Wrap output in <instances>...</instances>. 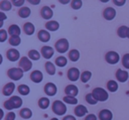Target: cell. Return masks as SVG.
<instances>
[{"instance_id":"obj_43","label":"cell","mask_w":129,"mask_h":120,"mask_svg":"<svg viewBox=\"0 0 129 120\" xmlns=\"http://www.w3.org/2000/svg\"><path fill=\"white\" fill-rule=\"evenodd\" d=\"M12 3H13L15 6H18V7H19V6H23L24 3H25V1H24V0H13Z\"/></svg>"},{"instance_id":"obj_50","label":"cell","mask_w":129,"mask_h":120,"mask_svg":"<svg viewBox=\"0 0 129 120\" xmlns=\"http://www.w3.org/2000/svg\"><path fill=\"white\" fill-rule=\"evenodd\" d=\"M50 120H59L58 118H57V117H53V118H51Z\"/></svg>"},{"instance_id":"obj_5","label":"cell","mask_w":129,"mask_h":120,"mask_svg":"<svg viewBox=\"0 0 129 120\" xmlns=\"http://www.w3.org/2000/svg\"><path fill=\"white\" fill-rule=\"evenodd\" d=\"M23 72H24L20 68H11L8 70L7 75L11 79H13V81H20V79L23 78V75H24Z\"/></svg>"},{"instance_id":"obj_39","label":"cell","mask_w":129,"mask_h":120,"mask_svg":"<svg viewBox=\"0 0 129 120\" xmlns=\"http://www.w3.org/2000/svg\"><path fill=\"white\" fill-rule=\"evenodd\" d=\"M71 6H72V8L74 10H79L82 6V1H81V0H74V1L71 2Z\"/></svg>"},{"instance_id":"obj_28","label":"cell","mask_w":129,"mask_h":120,"mask_svg":"<svg viewBox=\"0 0 129 120\" xmlns=\"http://www.w3.org/2000/svg\"><path fill=\"white\" fill-rule=\"evenodd\" d=\"M38 105L41 109H45L50 106V99L47 97H42L38 102Z\"/></svg>"},{"instance_id":"obj_9","label":"cell","mask_w":129,"mask_h":120,"mask_svg":"<svg viewBox=\"0 0 129 120\" xmlns=\"http://www.w3.org/2000/svg\"><path fill=\"white\" fill-rule=\"evenodd\" d=\"M6 57L11 62H16L20 59V52L16 49H10L6 52Z\"/></svg>"},{"instance_id":"obj_27","label":"cell","mask_w":129,"mask_h":120,"mask_svg":"<svg viewBox=\"0 0 129 120\" xmlns=\"http://www.w3.org/2000/svg\"><path fill=\"white\" fill-rule=\"evenodd\" d=\"M0 9L3 12H8L12 9V2L10 1H6V0H4V1H1L0 2Z\"/></svg>"},{"instance_id":"obj_34","label":"cell","mask_w":129,"mask_h":120,"mask_svg":"<svg viewBox=\"0 0 129 120\" xmlns=\"http://www.w3.org/2000/svg\"><path fill=\"white\" fill-rule=\"evenodd\" d=\"M18 90H19V93L22 95H27L30 93V88H29V87L25 84L20 85L18 88Z\"/></svg>"},{"instance_id":"obj_17","label":"cell","mask_w":129,"mask_h":120,"mask_svg":"<svg viewBox=\"0 0 129 120\" xmlns=\"http://www.w3.org/2000/svg\"><path fill=\"white\" fill-rule=\"evenodd\" d=\"M41 15L45 20H50L53 16V11L49 6H43L41 10Z\"/></svg>"},{"instance_id":"obj_4","label":"cell","mask_w":129,"mask_h":120,"mask_svg":"<svg viewBox=\"0 0 129 120\" xmlns=\"http://www.w3.org/2000/svg\"><path fill=\"white\" fill-rule=\"evenodd\" d=\"M55 48L57 51L60 54L66 53L69 50V42L66 38H61L58 41H57L55 44Z\"/></svg>"},{"instance_id":"obj_3","label":"cell","mask_w":129,"mask_h":120,"mask_svg":"<svg viewBox=\"0 0 129 120\" xmlns=\"http://www.w3.org/2000/svg\"><path fill=\"white\" fill-rule=\"evenodd\" d=\"M52 110L57 116H64L66 113H67V108L66 106V104L63 102L59 100H57L53 102V105H52Z\"/></svg>"},{"instance_id":"obj_21","label":"cell","mask_w":129,"mask_h":120,"mask_svg":"<svg viewBox=\"0 0 129 120\" xmlns=\"http://www.w3.org/2000/svg\"><path fill=\"white\" fill-rule=\"evenodd\" d=\"M8 33L11 36H20L21 30H20V27L16 24H13V25L10 26L9 28H8Z\"/></svg>"},{"instance_id":"obj_18","label":"cell","mask_w":129,"mask_h":120,"mask_svg":"<svg viewBox=\"0 0 129 120\" xmlns=\"http://www.w3.org/2000/svg\"><path fill=\"white\" fill-rule=\"evenodd\" d=\"M88 112L87 107H85L82 104H80V105L76 106V108L74 109V113H75L76 116L78 117H81V116H84L85 115H87Z\"/></svg>"},{"instance_id":"obj_2","label":"cell","mask_w":129,"mask_h":120,"mask_svg":"<svg viewBox=\"0 0 129 120\" xmlns=\"http://www.w3.org/2000/svg\"><path fill=\"white\" fill-rule=\"evenodd\" d=\"M94 97L96 99L97 102H105L109 98V94L104 88H95L92 92Z\"/></svg>"},{"instance_id":"obj_24","label":"cell","mask_w":129,"mask_h":120,"mask_svg":"<svg viewBox=\"0 0 129 120\" xmlns=\"http://www.w3.org/2000/svg\"><path fill=\"white\" fill-rule=\"evenodd\" d=\"M20 115L24 119H29V118H31V116H32L33 113L30 109H28V108H24V109H22L21 110H20Z\"/></svg>"},{"instance_id":"obj_20","label":"cell","mask_w":129,"mask_h":120,"mask_svg":"<svg viewBox=\"0 0 129 120\" xmlns=\"http://www.w3.org/2000/svg\"><path fill=\"white\" fill-rule=\"evenodd\" d=\"M38 39L43 43H48L50 40V34L47 30H40L38 33Z\"/></svg>"},{"instance_id":"obj_37","label":"cell","mask_w":129,"mask_h":120,"mask_svg":"<svg viewBox=\"0 0 129 120\" xmlns=\"http://www.w3.org/2000/svg\"><path fill=\"white\" fill-rule=\"evenodd\" d=\"M64 102L66 103H68V104H77L78 103V100L76 97H74V96H67L64 97Z\"/></svg>"},{"instance_id":"obj_14","label":"cell","mask_w":129,"mask_h":120,"mask_svg":"<svg viewBox=\"0 0 129 120\" xmlns=\"http://www.w3.org/2000/svg\"><path fill=\"white\" fill-rule=\"evenodd\" d=\"M104 17L106 20H112L116 17V10L112 7H107L104 11Z\"/></svg>"},{"instance_id":"obj_46","label":"cell","mask_w":129,"mask_h":120,"mask_svg":"<svg viewBox=\"0 0 129 120\" xmlns=\"http://www.w3.org/2000/svg\"><path fill=\"white\" fill-rule=\"evenodd\" d=\"M113 3H114L116 6H124V5L125 4V0H121V1H118V0H114L113 1Z\"/></svg>"},{"instance_id":"obj_22","label":"cell","mask_w":129,"mask_h":120,"mask_svg":"<svg viewBox=\"0 0 129 120\" xmlns=\"http://www.w3.org/2000/svg\"><path fill=\"white\" fill-rule=\"evenodd\" d=\"M45 27H46L48 31L54 32V31H57L59 28V23L56 20H50L45 24Z\"/></svg>"},{"instance_id":"obj_31","label":"cell","mask_w":129,"mask_h":120,"mask_svg":"<svg viewBox=\"0 0 129 120\" xmlns=\"http://www.w3.org/2000/svg\"><path fill=\"white\" fill-rule=\"evenodd\" d=\"M107 88L110 92H116L118 89V85L115 81H109L107 83Z\"/></svg>"},{"instance_id":"obj_8","label":"cell","mask_w":129,"mask_h":120,"mask_svg":"<svg viewBox=\"0 0 129 120\" xmlns=\"http://www.w3.org/2000/svg\"><path fill=\"white\" fill-rule=\"evenodd\" d=\"M81 72L78 68L76 67H72L68 70L67 72V77H68L69 81H77L79 78L81 77Z\"/></svg>"},{"instance_id":"obj_23","label":"cell","mask_w":129,"mask_h":120,"mask_svg":"<svg viewBox=\"0 0 129 120\" xmlns=\"http://www.w3.org/2000/svg\"><path fill=\"white\" fill-rule=\"evenodd\" d=\"M23 29H24V32L26 33V34H27V35H32L35 33L36 27L33 25V23H31V22H27V23H25V25H24Z\"/></svg>"},{"instance_id":"obj_47","label":"cell","mask_w":129,"mask_h":120,"mask_svg":"<svg viewBox=\"0 0 129 120\" xmlns=\"http://www.w3.org/2000/svg\"><path fill=\"white\" fill-rule=\"evenodd\" d=\"M63 120H76V117L74 116H72V115H68V116H64Z\"/></svg>"},{"instance_id":"obj_44","label":"cell","mask_w":129,"mask_h":120,"mask_svg":"<svg viewBox=\"0 0 129 120\" xmlns=\"http://www.w3.org/2000/svg\"><path fill=\"white\" fill-rule=\"evenodd\" d=\"M6 20V14H5L3 12H1V13H0V20H1V25H0V27H3V23H4V20Z\"/></svg>"},{"instance_id":"obj_33","label":"cell","mask_w":129,"mask_h":120,"mask_svg":"<svg viewBox=\"0 0 129 120\" xmlns=\"http://www.w3.org/2000/svg\"><path fill=\"white\" fill-rule=\"evenodd\" d=\"M127 31H128V27L126 26H121L118 27V35L120 38H126L127 37Z\"/></svg>"},{"instance_id":"obj_51","label":"cell","mask_w":129,"mask_h":120,"mask_svg":"<svg viewBox=\"0 0 129 120\" xmlns=\"http://www.w3.org/2000/svg\"><path fill=\"white\" fill-rule=\"evenodd\" d=\"M127 38L129 39V27H128V31H127Z\"/></svg>"},{"instance_id":"obj_13","label":"cell","mask_w":129,"mask_h":120,"mask_svg":"<svg viewBox=\"0 0 129 120\" xmlns=\"http://www.w3.org/2000/svg\"><path fill=\"white\" fill-rule=\"evenodd\" d=\"M64 93L68 96L76 97V95H78V94H79V89L75 85H68L64 89Z\"/></svg>"},{"instance_id":"obj_49","label":"cell","mask_w":129,"mask_h":120,"mask_svg":"<svg viewBox=\"0 0 129 120\" xmlns=\"http://www.w3.org/2000/svg\"><path fill=\"white\" fill-rule=\"evenodd\" d=\"M70 1H60V3H62V4H64V5H66L67 3H69Z\"/></svg>"},{"instance_id":"obj_1","label":"cell","mask_w":129,"mask_h":120,"mask_svg":"<svg viewBox=\"0 0 129 120\" xmlns=\"http://www.w3.org/2000/svg\"><path fill=\"white\" fill-rule=\"evenodd\" d=\"M22 103H23V101L20 98V96H17V95H13L8 101L5 102V108L8 110H12L13 109H19V108L21 107Z\"/></svg>"},{"instance_id":"obj_36","label":"cell","mask_w":129,"mask_h":120,"mask_svg":"<svg viewBox=\"0 0 129 120\" xmlns=\"http://www.w3.org/2000/svg\"><path fill=\"white\" fill-rule=\"evenodd\" d=\"M21 43V39L20 36H11L9 39V43L12 46H19Z\"/></svg>"},{"instance_id":"obj_32","label":"cell","mask_w":129,"mask_h":120,"mask_svg":"<svg viewBox=\"0 0 129 120\" xmlns=\"http://www.w3.org/2000/svg\"><path fill=\"white\" fill-rule=\"evenodd\" d=\"M28 57L31 60H34V61H37L39 60L40 57H41V54L37 51L36 50H31L28 52Z\"/></svg>"},{"instance_id":"obj_7","label":"cell","mask_w":129,"mask_h":120,"mask_svg":"<svg viewBox=\"0 0 129 120\" xmlns=\"http://www.w3.org/2000/svg\"><path fill=\"white\" fill-rule=\"evenodd\" d=\"M32 62L31 60L27 57H21L20 60V68L21 69L23 72H28L32 68Z\"/></svg>"},{"instance_id":"obj_35","label":"cell","mask_w":129,"mask_h":120,"mask_svg":"<svg viewBox=\"0 0 129 120\" xmlns=\"http://www.w3.org/2000/svg\"><path fill=\"white\" fill-rule=\"evenodd\" d=\"M92 77V73L89 71H84L81 75V79L83 83H87Z\"/></svg>"},{"instance_id":"obj_42","label":"cell","mask_w":129,"mask_h":120,"mask_svg":"<svg viewBox=\"0 0 129 120\" xmlns=\"http://www.w3.org/2000/svg\"><path fill=\"white\" fill-rule=\"evenodd\" d=\"M16 118V114L13 111H10L7 115H6V120H15Z\"/></svg>"},{"instance_id":"obj_40","label":"cell","mask_w":129,"mask_h":120,"mask_svg":"<svg viewBox=\"0 0 129 120\" xmlns=\"http://www.w3.org/2000/svg\"><path fill=\"white\" fill-rule=\"evenodd\" d=\"M122 65L125 69H129V53L124 55L122 58Z\"/></svg>"},{"instance_id":"obj_25","label":"cell","mask_w":129,"mask_h":120,"mask_svg":"<svg viewBox=\"0 0 129 120\" xmlns=\"http://www.w3.org/2000/svg\"><path fill=\"white\" fill-rule=\"evenodd\" d=\"M31 14V10L28 7H22L19 10V15L20 18L22 19H27Z\"/></svg>"},{"instance_id":"obj_30","label":"cell","mask_w":129,"mask_h":120,"mask_svg":"<svg viewBox=\"0 0 129 120\" xmlns=\"http://www.w3.org/2000/svg\"><path fill=\"white\" fill-rule=\"evenodd\" d=\"M69 58L73 62L78 61L80 58V51L78 50H72L69 52Z\"/></svg>"},{"instance_id":"obj_12","label":"cell","mask_w":129,"mask_h":120,"mask_svg":"<svg viewBox=\"0 0 129 120\" xmlns=\"http://www.w3.org/2000/svg\"><path fill=\"white\" fill-rule=\"evenodd\" d=\"M42 55L45 59H50L54 55V50L52 47L50 46H43L41 50Z\"/></svg>"},{"instance_id":"obj_41","label":"cell","mask_w":129,"mask_h":120,"mask_svg":"<svg viewBox=\"0 0 129 120\" xmlns=\"http://www.w3.org/2000/svg\"><path fill=\"white\" fill-rule=\"evenodd\" d=\"M7 37H8L7 32H6L5 29H1V30H0V42H1V43L6 42Z\"/></svg>"},{"instance_id":"obj_26","label":"cell","mask_w":129,"mask_h":120,"mask_svg":"<svg viewBox=\"0 0 129 120\" xmlns=\"http://www.w3.org/2000/svg\"><path fill=\"white\" fill-rule=\"evenodd\" d=\"M45 69H46V72H48L50 75H54L56 73V67L54 65L53 63L48 61L45 64Z\"/></svg>"},{"instance_id":"obj_38","label":"cell","mask_w":129,"mask_h":120,"mask_svg":"<svg viewBox=\"0 0 129 120\" xmlns=\"http://www.w3.org/2000/svg\"><path fill=\"white\" fill-rule=\"evenodd\" d=\"M86 101L88 103L91 104V105H95V104L97 103V101L96 99L94 97L93 94L90 93V94H88V95H86Z\"/></svg>"},{"instance_id":"obj_48","label":"cell","mask_w":129,"mask_h":120,"mask_svg":"<svg viewBox=\"0 0 129 120\" xmlns=\"http://www.w3.org/2000/svg\"><path fill=\"white\" fill-rule=\"evenodd\" d=\"M28 2L32 5H39L40 3H41V1H40V0H37V1H32V0H29Z\"/></svg>"},{"instance_id":"obj_6","label":"cell","mask_w":129,"mask_h":120,"mask_svg":"<svg viewBox=\"0 0 129 120\" xmlns=\"http://www.w3.org/2000/svg\"><path fill=\"white\" fill-rule=\"evenodd\" d=\"M119 55L116 51H109L105 56V60L110 65H116L119 61Z\"/></svg>"},{"instance_id":"obj_45","label":"cell","mask_w":129,"mask_h":120,"mask_svg":"<svg viewBox=\"0 0 129 120\" xmlns=\"http://www.w3.org/2000/svg\"><path fill=\"white\" fill-rule=\"evenodd\" d=\"M85 120H97V117L95 114H88L85 117Z\"/></svg>"},{"instance_id":"obj_11","label":"cell","mask_w":129,"mask_h":120,"mask_svg":"<svg viewBox=\"0 0 129 120\" xmlns=\"http://www.w3.org/2000/svg\"><path fill=\"white\" fill-rule=\"evenodd\" d=\"M116 78L119 82L124 83V82H125V81H127V79H128L129 73L126 72V71L118 69L116 72Z\"/></svg>"},{"instance_id":"obj_16","label":"cell","mask_w":129,"mask_h":120,"mask_svg":"<svg viewBox=\"0 0 129 120\" xmlns=\"http://www.w3.org/2000/svg\"><path fill=\"white\" fill-rule=\"evenodd\" d=\"M113 114L110 109H104L99 112V119L100 120H112Z\"/></svg>"},{"instance_id":"obj_19","label":"cell","mask_w":129,"mask_h":120,"mask_svg":"<svg viewBox=\"0 0 129 120\" xmlns=\"http://www.w3.org/2000/svg\"><path fill=\"white\" fill-rule=\"evenodd\" d=\"M14 89H15V84L13 82H9L3 88V94L6 96H10L14 92Z\"/></svg>"},{"instance_id":"obj_15","label":"cell","mask_w":129,"mask_h":120,"mask_svg":"<svg viewBox=\"0 0 129 120\" xmlns=\"http://www.w3.org/2000/svg\"><path fill=\"white\" fill-rule=\"evenodd\" d=\"M30 79L33 82L35 83H40L43 81V74L41 71L36 70L30 74Z\"/></svg>"},{"instance_id":"obj_10","label":"cell","mask_w":129,"mask_h":120,"mask_svg":"<svg viewBox=\"0 0 129 120\" xmlns=\"http://www.w3.org/2000/svg\"><path fill=\"white\" fill-rule=\"evenodd\" d=\"M44 92L49 96H54L57 92V86H56L54 83H51V82L47 83L44 87Z\"/></svg>"},{"instance_id":"obj_29","label":"cell","mask_w":129,"mask_h":120,"mask_svg":"<svg viewBox=\"0 0 129 120\" xmlns=\"http://www.w3.org/2000/svg\"><path fill=\"white\" fill-rule=\"evenodd\" d=\"M55 64L57 65L58 67H64L67 65V57L60 56V57H57L55 60Z\"/></svg>"}]
</instances>
